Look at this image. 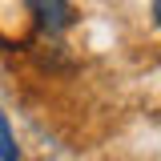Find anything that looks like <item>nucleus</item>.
<instances>
[{
  "label": "nucleus",
  "instance_id": "3",
  "mask_svg": "<svg viewBox=\"0 0 161 161\" xmlns=\"http://www.w3.org/2000/svg\"><path fill=\"white\" fill-rule=\"evenodd\" d=\"M153 20H157V28H161V0H153Z\"/></svg>",
  "mask_w": 161,
  "mask_h": 161
},
{
  "label": "nucleus",
  "instance_id": "1",
  "mask_svg": "<svg viewBox=\"0 0 161 161\" xmlns=\"http://www.w3.org/2000/svg\"><path fill=\"white\" fill-rule=\"evenodd\" d=\"M24 4H28V12L36 16V24L44 32H64V28L77 20L69 0H24Z\"/></svg>",
  "mask_w": 161,
  "mask_h": 161
},
{
  "label": "nucleus",
  "instance_id": "2",
  "mask_svg": "<svg viewBox=\"0 0 161 161\" xmlns=\"http://www.w3.org/2000/svg\"><path fill=\"white\" fill-rule=\"evenodd\" d=\"M16 137H12V129H8V121H4V113H0V161H16Z\"/></svg>",
  "mask_w": 161,
  "mask_h": 161
}]
</instances>
